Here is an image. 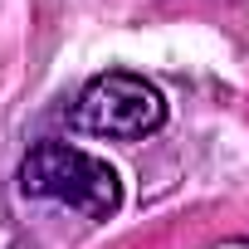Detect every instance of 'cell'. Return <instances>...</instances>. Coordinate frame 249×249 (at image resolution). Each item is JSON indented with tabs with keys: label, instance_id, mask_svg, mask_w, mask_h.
<instances>
[{
	"label": "cell",
	"instance_id": "2",
	"mask_svg": "<svg viewBox=\"0 0 249 249\" xmlns=\"http://www.w3.org/2000/svg\"><path fill=\"white\" fill-rule=\"evenodd\" d=\"M166 122V98L157 83H147L142 73H98L73 107V127L93 132V137H112V142H137L161 132Z\"/></svg>",
	"mask_w": 249,
	"mask_h": 249
},
{
	"label": "cell",
	"instance_id": "1",
	"mask_svg": "<svg viewBox=\"0 0 249 249\" xmlns=\"http://www.w3.org/2000/svg\"><path fill=\"white\" fill-rule=\"evenodd\" d=\"M20 191L30 200H54V205H69L88 220H107L117 215L122 205V181L117 171L83 152V147H69V142H44L35 147L25 161H20Z\"/></svg>",
	"mask_w": 249,
	"mask_h": 249
}]
</instances>
